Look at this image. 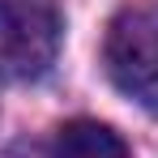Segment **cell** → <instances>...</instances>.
Here are the masks:
<instances>
[{
	"mask_svg": "<svg viewBox=\"0 0 158 158\" xmlns=\"http://www.w3.org/2000/svg\"><path fill=\"white\" fill-rule=\"evenodd\" d=\"M107 77L132 103L158 111V9H124L111 17L103 43Z\"/></svg>",
	"mask_w": 158,
	"mask_h": 158,
	"instance_id": "obj_1",
	"label": "cell"
},
{
	"mask_svg": "<svg viewBox=\"0 0 158 158\" xmlns=\"http://www.w3.org/2000/svg\"><path fill=\"white\" fill-rule=\"evenodd\" d=\"M60 17L39 0H0V81H34L56 64Z\"/></svg>",
	"mask_w": 158,
	"mask_h": 158,
	"instance_id": "obj_2",
	"label": "cell"
},
{
	"mask_svg": "<svg viewBox=\"0 0 158 158\" xmlns=\"http://www.w3.org/2000/svg\"><path fill=\"white\" fill-rule=\"evenodd\" d=\"M52 158H128V145L98 120H73L56 132Z\"/></svg>",
	"mask_w": 158,
	"mask_h": 158,
	"instance_id": "obj_3",
	"label": "cell"
}]
</instances>
